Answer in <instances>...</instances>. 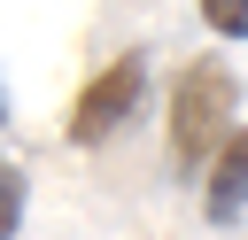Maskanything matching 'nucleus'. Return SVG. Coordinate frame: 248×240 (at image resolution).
<instances>
[{"instance_id": "nucleus-4", "label": "nucleus", "mask_w": 248, "mask_h": 240, "mask_svg": "<svg viewBox=\"0 0 248 240\" xmlns=\"http://www.w3.org/2000/svg\"><path fill=\"white\" fill-rule=\"evenodd\" d=\"M23 194H31V186H23V170L0 155V240H16V232H23Z\"/></svg>"}, {"instance_id": "nucleus-1", "label": "nucleus", "mask_w": 248, "mask_h": 240, "mask_svg": "<svg viewBox=\"0 0 248 240\" xmlns=\"http://www.w3.org/2000/svg\"><path fill=\"white\" fill-rule=\"evenodd\" d=\"M232 108H240V77L232 62H194L170 93V163L178 170H202L209 147L232 132Z\"/></svg>"}, {"instance_id": "nucleus-6", "label": "nucleus", "mask_w": 248, "mask_h": 240, "mask_svg": "<svg viewBox=\"0 0 248 240\" xmlns=\"http://www.w3.org/2000/svg\"><path fill=\"white\" fill-rule=\"evenodd\" d=\"M0 132H8V85H0Z\"/></svg>"}, {"instance_id": "nucleus-2", "label": "nucleus", "mask_w": 248, "mask_h": 240, "mask_svg": "<svg viewBox=\"0 0 248 240\" xmlns=\"http://www.w3.org/2000/svg\"><path fill=\"white\" fill-rule=\"evenodd\" d=\"M140 101H147V54L132 46V54H116L101 77H85V93H78V108H70V147L116 139V132L140 116Z\"/></svg>"}, {"instance_id": "nucleus-5", "label": "nucleus", "mask_w": 248, "mask_h": 240, "mask_svg": "<svg viewBox=\"0 0 248 240\" xmlns=\"http://www.w3.org/2000/svg\"><path fill=\"white\" fill-rule=\"evenodd\" d=\"M202 23L217 39H248V0H202Z\"/></svg>"}, {"instance_id": "nucleus-3", "label": "nucleus", "mask_w": 248, "mask_h": 240, "mask_svg": "<svg viewBox=\"0 0 248 240\" xmlns=\"http://www.w3.org/2000/svg\"><path fill=\"white\" fill-rule=\"evenodd\" d=\"M202 209H209V225H240V209H248V132L240 124L202 163Z\"/></svg>"}]
</instances>
